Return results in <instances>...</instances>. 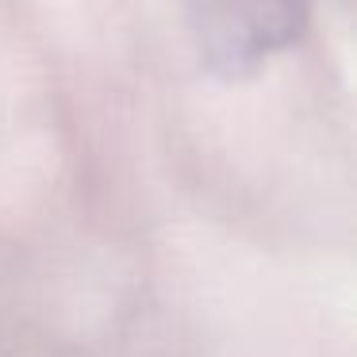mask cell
Masks as SVG:
<instances>
[{
	"instance_id": "6da1fadb",
	"label": "cell",
	"mask_w": 357,
	"mask_h": 357,
	"mask_svg": "<svg viewBox=\"0 0 357 357\" xmlns=\"http://www.w3.org/2000/svg\"><path fill=\"white\" fill-rule=\"evenodd\" d=\"M185 12L204 66L246 77L300 43L311 0H185Z\"/></svg>"
}]
</instances>
